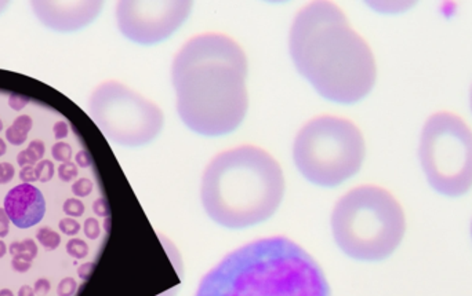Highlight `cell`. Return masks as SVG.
I'll return each instance as SVG.
<instances>
[{
    "mask_svg": "<svg viewBox=\"0 0 472 296\" xmlns=\"http://www.w3.org/2000/svg\"><path fill=\"white\" fill-rule=\"evenodd\" d=\"M172 77L177 112L190 130L226 136L246 117L247 58L231 37L210 32L188 40L173 61Z\"/></svg>",
    "mask_w": 472,
    "mask_h": 296,
    "instance_id": "6da1fadb",
    "label": "cell"
},
{
    "mask_svg": "<svg viewBox=\"0 0 472 296\" xmlns=\"http://www.w3.org/2000/svg\"><path fill=\"white\" fill-rule=\"evenodd\" d=\"M288 47L301 77L329 101L355 104L374 87L373 53L331 2H312L298 13Z\"/></svg>",
    "mask_w": 472,
    "mask_h": 296,
    "instance_id": "7a4b0ae2",
    "label": "cell"
},
{
    "mask_svg": "<svg viewBox=\"0 0 472 296\" xmlns=\"http://www.w3.org/2000/svg\"><path fill=\"white\" fill-rule=\"evenodd\" d=\"M196 296H331L314 258L286 237L253 241L226 255Z\"/></svg>",
    "mask_w": 472,
    "mask_h": 296,
    "instance_id": "3957f363",
    "label": "cell"
},
{
    "mask_svg": "<svg viewBox=\"0 0 472 296\" xmlns=\"http://www.w3.org/2000/svg\"><path fill=\"white\" fill-rule=\"evenodd\" d=\"M285 178L261 148L244 145L215 156L202 178L205 211L218 225L245 229L269 219L282 203Z\"/></svg>",
    "mask_w": 472,
    "mask_h": 296,
    "instance_id": "277c9868",
    "label": "cell"
},
{
    "mask_svg": "<svg viewBox=\"0 0 472 296\" xmlns=\"http://www.w3.org/2000/svg\"><path fill=\"white\" fill-rule=\"evenodd\" d=\"M331 230L337 246L348 257L379 262L398 249L406 219L401 204L388 190L363 185L337 201Z\"/></svg>",
    "mask_w": 472,
    "mask_h": 296,
    "instance_id": "5b68a950",
    "label": "cell"
},
{
    "mask_svg": "<svg viewBox=\"0 0 472 296\" xmlns=\"http://www.w3.org/2000/svg\"><path fill=\"white\" fill-rule=\"evenodd\" d=\"M365 153L360 128L337 116L312 118L294 139V163L318 187H339L352 178L362 167Z\"/></svg>",
    "mask_w": 472,
    "mask_h": 296,
    "instance_id": "8992f818",
    "label": "cell"
},
{
    "mask_svg": "<svg viewBox=\"0 0 472 296\" xmlns=\"http://www.w3.org/2000/svg\"><path fill=\"white\" fill-rule=\"evenodd\" d=\"M420 163L434 190L460 198L472 188V130L455 113L439 112L425 122Z\"/></svg>",
    "mask_w": 472,
    "mask_h": 296,
    "instance_id": "52a82bcc",
    "label": "cell"
},
{
    "mask_svg": "<svg viewBox=\"0 0 472 296\" xmlns=\"http://www.w3.org/2000/svg\"><path fill=\"white\" fill-rule=\"evenodd\" d=\"M89 115L110 141L122 147H142L161 134V107L122 83L97 86L89 98Z\"/></svg>",
    "mask_w": 472,
    "mask_h": 296,
    "instance_id": "ba28073f",
    "label": "cell"
},
{
    "mask_svg": "<svg viewBox=\"0 0 472 296\" xmlns=\"http://www.w3.org/2000/svg\"><path fill=\"white\" fill-rule=\"evenodd\" d=\"M187 0H123L116 6V21L123 36L151 46L172 36L190 17Z\"/></svg>",
    "mask_w": 472,
    "mask_h": 296,
    "instance_id": "9c48e42d",
    "label": "cell"
},
{
    "mask_svg": "<svg viewBox=\"0 0 472 296\" xmlns=\"http://www.w3.org/2000/svg\"><path fill=\"white\" fill-rule=\"evenodd\" d=\"M32 12L43 26L57 32H74L85 28L101 13L102 2L78 0H37L31 4Z\"/></svg>",
    "mask_w": 472,
    "mask_h": 296,
    "instance_id": "30bf717a",
    "label": "cell"
},
{
    "mask_svg": "<svg viewBox=\"0 0 472 296\" xmlns=\"http://www.w3.org/2000/svg\"><path fill=\"white\" fill-rule=\"evenodd\" d=\"M5 211L10 222L18 229L37 226L46 214V200L37 187L21 184L7 192L5 198Z\"/></svg>",
    "mask_w": 472,
    "mask_h": 296,
    "instance_id": "8fae6325",
    "label": "cell"
},
{
    "mask_svg": "<svg viewBox=\"0 0 472 296\" xmlns=\"http://www.w3.org/2000/svg\"><path fill=\"white\" fill-rule=\"evenodd\" d=\"M91 241L88 239H80V237H72L67 241V254L69 257L74 258L77 262L79 260H85V262H94V260H89V257L91 255Z\"/></svg>",
    "mask_w": 472,
    "mask_h": 296,
    "instance_id": "7c38bea8",
    "label": "cell"
},
{
    "mask_svg": "<svg viewBox=\"0 0 472 296\" xmlns=\"http://www.w3.org/2000/svg\"><path fill=\"white\" fill-rule=\"evenodd\" d=\"M37 240L39 241L40 246L46 251H54V250L60 247L61 236L53 229L48 228V226H43V228L37 231Z\"/></svg>",
    "mask_w": 472,
    "mask_h": 296,
    "instance_id": "4fadbf2b",
    "label": "cell"
},
{
    "mask_svg": "<svg viewBox=\"0 0 472 296\" xmlns=\"http://www.w3.org/2000/svg\"><path fill=\"white\" fill-rule=\"evenodd\" d=\"M96 188V182L90 177H79L77 181L72 182L71 192L75 198L88 199L94 195Z\"/></svg>",
    "mask_w": 472,
    "mask_h": 296,
    "instance_id": "5bb4252c",
    "label": "cell"
},
{
    "mask_svg": "<svg viewBox=\"0 0 472 296\" xmlns=\"http://www.w3.org/2000/svg\"><path fill=\"white\" fill-rule=\"evenodd\" d=\"M10 254L13 257H17V255H23V257L31 258V260H35L37 257V243H35L32 239H26L23 241H15V243L10 244Z\"/></svg>",
    "mask_w": 472,
    "mask_h": 296,
    "instance_id": "9a60e30c",
    "label": "cell"
},
{
    "mask_svg": "<svg viewBox=\"0 0 472 296\" xmlns=\"http://www.w3.org/2000/svg\"><path fill=\"white\" fill-rule=\"evenodd\" d=\"M63 211L67 217L75 218V219L85 217L86 211H88L85 199H78L75 196L74 198L67 199L63 204Z\"/></svg>",
    "mask_w": 472,
    "mask_h": 296,
    "instance_id": "2e32d148",
    "label": "cell"
},
{
    "mask_svg": "<svg viewBox=\"0 0 472 296\" xmlns=\"http://www.w3.org/2000/svg\"><path fill=\"white\" fill-rule=\"evenodd\" d=\"M51 156L54 160L60 161V163H68L74 158V149L68 142H57L51 148Z\"/></svg>",
    "mask_w": 472,
    "mask_h": 296,
    "instance_id": "e0dca14e",
    "label": "cell"
},
{
    "mask_svg": "<svg viewBox=\"0 0 472 296\" xmlns=\"http://www.w3.org/2000/svg\"><path fill=\"white\" fill-rule=\"evenodd\" d=\"M58 178L61 181L66 184H71V182L77 181L79 178V167L75 161H68V163H61L58 167Z\"/></svg>",
    "mask_w": 472,
    "mask_h": 296,
    "instance_id": "ac0fdd59",
    "label": "cell"
},
{
    "mask_svg": "<svg viewBox=\"0 0 472 296\" xmlns=\"http://www.w3.org/2000/svg\"><path fill=\"white\" fill-rule=\"evenodd\" d=\"M83 223H80L79 220L75 219V218L66 217L60 220L58 228H60L61 233L72 239V237H78V234L83 233Z\"/></svg>",
    "mask_w": 472,
    "mask_h": 296,
    "instance_id": "d6986e66",
    "label": "cell"
},
{
    "mask_svg": "<svg viewBox=\"0 0 472 296\" xmlns=\"http://www.w3.org/2000/svg\"><path fill=\"white\" fill-rule=\"evenodd\" d=\"M35 171H37V181L43 182V184L51 181V178L54 177L53 161L43 158L35 166Z\"/></svg>",
    "mask_w": 472,
    "mask_h": 296,
    "instance_id": "ffe728a7",
    "label": "cell"
},
{
    "mask_svg": "<svg viewBox=\"0 0 472 296\" xmlns=\"http://www.w3.org/2000/svg\"><path fill=\"white\" fill-rule=\"evenodd\" d=\"M78 284L77 279L74 277H66L61 280L60 284L57 287V295L58 296H74L77 293Z\"/></svg>",
    "mask_w": 472,
    "mask_h": 296,
    "instance_id": "44dd1931",
    "label": "cell"
},
{
    "mask_svg": "<svg viewBox=\"0 0 472 296\" xmlns=\"http://www.w3.org/2000/svg\"><path fill=\"white\" fill-rule=\"evenodd\" d=\"M6 139L13 147H21V145L26 144V139H28V134L21 133L17 128L10 126L6 130Z\"/></svg>",
    "mask_w": 472,
    "mask_h": 296,
    "instance_id": "7402d4cb",
    "label": "cell"
},
{
    "mask_svg": "<svg viewBox=\"0 0 472 296\" xmlns=\"http://www.w3.org/2000/svg\"><path fill=\"white\" fill-rule=\"evenodd\" d=\"M32 260H31V258L28 257H23V255L13 257V270L17 271V273H26V271L32 268Z\"/></svg>",
    "mask_w": 472,
    "mask_h": 296,
    "instance_id": "603a6c76",
    "label": "cell"
},
{
    "mask_svg": "<svg viewBox=\"0 0 472 296\" xmlns=\"http://www.w3.org/2000/svg\"><path fill=\"white\" fill-rule=\"evenodd\" d=\"M12 126L15 128H17L18 131H21V133L29 134V131L34 128V120H32L31 116L21 115L16 118Z\"/></svg>",
    "mask_w": 472,
    "mask_h": 296,
    "instance_id": "cb8c5ba5",
    "label": "cell"
},
{
    "mask_svg": "<svg viewBox=\"0 0 472 296\" xmlns=\"http://www.w3.org/2000/svg\"><path fill=\"white\" fill-rule=\"evenodd\" d=\"M75 163L82 169H90L94 164L93 158L86 149L78 150L77 155H75Z\"/></svg>",
    "mask_w": 472,
    "mask_h": 296,
    "instance_id": "d4e9b609",
    "label": "cell"
},
{
    "mask_svg": "<svg viewBox=\"0 0 472 296\" xmlns=\"http://www.w3.org/2000/svg\"><path fill=\"white\" fill-rule=\"evenodd\" d=\"M29 104V98L26 96H23V94L12 93L9 97V107H12L13 110H21Z\"/></svg>",
    "mask_w": 472,
    "mask_h": 296,
    "instance_id": "484cf974",
    "label": "cell"
},
{
    "mask_svg": "<svg viewBox=\"0 0 472 296\" xmlns=\"http://www.w3.org/2000/svg\"><path fill=\"white\" fill-rule=\"evenodd\" d=\"M17 163L20 164V167L34 166V164L37 166L39 160H37V156L26 148V150H21V152L18 153Z\"/></svg>",
    "mask_w": 472,
    "mask_h": 296,
    "instance_id": "4316f807",
    "label": "cell"
},
{
    "mask_svg": "<svg viewBox=\"0 0 472 296\" xmlns=\"http://www.w3.org/2000/svg\"><path fill=\"white\" fill-rule=\"evenodd\" d=\"M53 134L54 138L58 139V141H61V139H66L67 137L69 136L68 123L64 122V120H58V122L54 123Z\"/></svg>",
    "mask_w": 472,
    "mask_h": 296,
    "instance_id": "83f0119b",
    "label": "cell"
},
{
    "mask_svg": "<svg viewBox=\"0 0 472 296\" xmlns=\"http://www.w3.org/2000/svg\"><path fill=\"white\" fill-rule=\"evenodd\" d=\"M20 179L23 184L32 185L37 181V171L34 166H26L21 168Z\"/></svg>",
    "mask_w": 472,
    "mask_h": 296,
    "instance_id": "f1b7e54d",
    "label": "cell"
},
{
    "mask_svg": "<svg viewBox=\"0 0 472 296\" xmlns=\"http://www.w3.org/2000/svg\"><path fill=\"white\" fill-rule=\"evenodd\" d=\"M96 269V262H83L82 265L78 266L77 274L82 281H88Z\"/></svg>",
    "mask_w": 472,
    "mask_h": 296,
    "instance_id": "f546056e",
    "label": "cell"
},
{
    "mask_svg": "<svg viewBox=\"0 0 472 296\" xmlns=\"http://www.w3.org/2000/svg\"><path fill=\"white\" fill-rule=\"evenodd\" d=\"M10 230V218L9 215L6 214L5 209H0V239H5V237L9 234Z\"/></svg>",
    "mask_w": 472,
    "mask_h": 296,
    "instance_id": "4dcf8cb0",
    "label": "cell"
},
{
    "mask_svg": "<svg viewBox=\"0 0 472 296\" xmlns=\"http://www.w3.org/2000/svg\"><path fill=\"white\" fill-rule=\"evenodd\" d=\"M28 149L37 156V160H43V156H45L46 153V147L43 141L35 139V141H32L31 144L28 145Z\"/></svg>",
    "mask_w": 472,
    "mask_h": 296,
    "instance_id": "1f68e13d",
    "label": "cell"
},
{
    "mask_svg": "<svg viewBox=\"0 0 472 296\" xmlns=\"http://www.w3.org/2000/svg\"><path fill=\"white\" fill-rule=\"evenodd\" d=\"M34 291L37 295H47L48 291H50V281H48L47 279L37 280L34 285Z\"/></svg>",
    "mask_w": 472,
    "mask_h": 296,
    "instance_id": "d6a6232c",
    "label": "cell"
},
{
    "mask_svg": "<svg viewBox=\"0 0 472 296\" xmlns=\"http://www.w3.org/2000/svg\"><path fill=\"white\" fill-rule=\"evenodd\" d=\"M15 175L16 168L13 167V164L4 163V182H2V185L9 184L13 178H15Z\"/></svg>",
    "mask_w": 472,
    "mask_h": 296,
    "instance_id": "836d02e7",
    "label": "cell"
},
{
    "mask_svg": "<svg viewBox=\"0 0 472 296\" xmlns=\"http://www.w3.org/2000/svg\"><path fill=\"white\" fill-rule=\"evenodd\" d=\"M18 296H35V291L29 285H23L18 291Z\"/></svg>",
    "mask_w": 472,
    "mask_h": 296,
    "instance_id": "e575fe53",
    "label": "cell"
},
{
    "mask_svg": "<svg viewBox=\"0 0 472 296\" xmlns=\"http://www.w3.org/2000/svg\"><path fill=\"white\" fill-rule=\"evenodd\" d=\"M7 254V246L5 241H2V239H0V260L5 257V255Z\"/></svg>",
    "mask_w": 472,
    "mask_h": 296,
    "instance_id": "d590c367",
    "label": "cell"
},
{
    "mask_svg": "<svg viewBox=\"0 0 472 296\" xmlns=\"http://www.w3.org/2000/svg\"><path fill=\"white\" fill-rule=\"evenodd\" d=\"M6 150H7L6 142H5L4 139L0 138V158H2V156H5V153H6Z\"/></svg>",
    "mask_w": 472,
    "mask_h": 296,
    "instance_id": "8d00e7d4",
    "label": "cell"
},
{
    "mask_svg": "<svg viewBox=\"0 0 472 296\" xmlns=\"http://www.w3.org/2000/svg\"><path fill=\"white\" fill-rule=\"evenodd\" d=\"M0 296H15V293L7 290V288H5V290H0Z\"/></svg>",
    "mask_w": 472,
    "mask_h": 296,
    "instance_id": "74e56055",
    "label": "cell"
},
{
    "mask_svg": "<svg viewBox=\"0 0 472 296\" xmlns=\"http://www.w3.org/2000/svg\"><path fill=\"white\" fill-rule=\"evenodd\" d=\"M4 182V163H0V185Z\"/></svg>",
    "mask_w": 472,
    "mask_h": 296,
    "instance_id": "f35d334b",
    "label": "cell"
},
{
    "mask_svg": "<svg viewBox=\"0 0 472 296\" xmlns=\"http://www.w3.org/2000/svg\"><path fill=\"white\" fill-rule=\"evenodd\" d=\"M7 2H0V13L4 12L5 9L7 7Z\"/></svg>",
    "mask_w": 472,
    "mask_h": 296,
    "instance_id": "ab89813d",
    "label": "cell"
},
{
    "mask_svg": "<svg viewBox=\"0 0 472 296\" xmlns=\"http://www.w3.org/2000/svg\"><path fill=\"white\" fill-rule=\"evenodd\" d=\"M4 130V120L0 118V131Z\"/></svg>",
    "mask_w": 472,
    "mask_h": 296,
    "instance_id": "60d3db41",
    "label": "cell"
},
{
    "mask_svg": "<svg viewBox=\"0 0 472 296\" xmlns=\"http://www.w3.org/2000/svg\"><path fill=\"white\" fill-rule=\"evenodd\" d=\"M471 110H472V88H471Z\"/></svg>",
    "mask_w": 472,
    "mask_h": 296,
    "instance_id": "b9f144b4",
    "label": "cell"
},
{
    "mask_svg": "<svg viewBox=\"0 0 472 296\" xmlns=\"http://www.w3.org/2000/svg\"><path fill=\"white\" fill-rule=\"evenodd\" d=\"M471 236H472V222H471Z\"/></svg>",
    "mask_w": 472,
    "mask_h": 296,
    "instance_id": "7bdbcfd3",
    "label": "cell"
}]
</instances>
